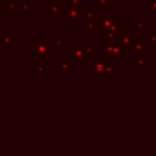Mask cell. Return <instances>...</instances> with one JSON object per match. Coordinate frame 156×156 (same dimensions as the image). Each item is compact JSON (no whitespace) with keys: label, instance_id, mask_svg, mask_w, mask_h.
Returning a JSON list of instances; mask_svg holds the SVG:
<instances>
[{"label":"cell","instance_id":"cell-3","mask_svg":"<svg viewBox=\"0 0 156 156\" xmlns=\"http://www.w3.org/2000/svg\"><path fill=\"white\" fill-rule=\"evenodd\" d=\"M136 40H138V37L134 35L132 33V30L124 29V30H118L117 32V41L119 44L124 45L126 48L127 46H132Z\"/></svg>","mask_w":156,"mask_h":156},{"label":"cell","instance_id":"cell-17","mask_svg":"<svg viewBox=\"0 0 156 156\" xmlns=\"http://www.w3.org/2000/svg\"><path fill=\"white\" fill-rule=\"evenodd\" d=\"M94 15H95V13H94V11H93L91 7H84V9H80V17H82V18L88 20V18L93 17Z\"/></svg>","mask_w":156,"mask_h":156},{"label":"cell","instance_id":"cell-7","mask_svg":"<svg viewBox=\"0 0 156 156\" xmlns=\"http://www.w3.org/2000/svg\"><path fill=\"white\" fill-rule=\"evenodd\" d=\"M150 48V44L147 40H136L133 45H132V49L134 50V52H136L138 55H143L144 52H146Z\"/></svg>","mask_w":156,"mask_h":156},{"label":"cell","instance_id":"cell-23","mask_svg":"<svg viewBox=\"0 0 156 156\" xmlns=\"http://www.w3.org/2000/svg\"><path fill=\"white\" fill-rule=\"evenodd\" d=\"M95 1L102 7H108V4H110V0H95Z\"/></svg>","mask_w":156,"mask_h":156},{"label":"cell","instance_id":"cell-15","mask_svg":"<svg viewBox=\"0 0 156 156\" xmlns=\"http://www.w3.org/2000/svg\"><path fill=\"white\" fill-rule=\"evenodd\" d=\"M5 5H4V11L5 12H12V11H15V10H17V9H20L21 7V4L18 2V1H15V0H12V1H6V2H4Z\"/></svg>","mask_w":156,"mask_h":156},{"label":"cell","instance_id":"cell-8","mask_svg":"<svg viewBox=\"0 0 156 156\" xmlns=\"http://www.w3.org/2000/svg\"><path fill=\"white\" fill-rule=\"evenodd\" d=\"M132 67L138 69V68H147L149 67V60L147 57L143 55H138L132 58Z\"/></svg>","mask_w":156,"mask_h":156},{"label":"cell","instance_id":"cell-18","mask_svg":"<svg viewBox=\"0 0 156 156\" xmlns=\"http://www.w3.org/2000/svg\"><path fill=\"white\" fill-rule=\"evenodd\" d=\"M136 26L140 30H146L149 29V20L147 18H141L136 21Z\"/></svg>","mask_w":156,"mask_h":156},{"label":"cell","instance_id":"cell-9","mask_svg":"<svg viewBox=\"0 0 156 156\" xmlns=\"http://www.w3.org/2000/svg\"><path fill=\"white\" fill-rule=\"evenodd\" d=\"M58 62H60V73L61 74L71 73V68H72V63H73L72 57H61Z\"/></svg>","mask_w":156,"mask_h":156},{"label":"cell","instance_id":"cell-21","mask_svg":"<svg viewBox=\"0 0 156 156\" xmlns=\"http://www.w3.org/2000/svg\"><path fill=\"white\" fill-rule=\"evenodd\" d=\"M21 10H22V12H32L33 11L30 2H23V4H21Z\"/></svg>","mask_w":156,"mask_h":156},{"label":"cell","instance_id":"cell-24","mask_svg":"<svg viewBox=\"0 0 156 156\" xmlns=\"http://www.w3.org/2000/svg\"><path fill=\"white\" fill-rule=\"evenodd\" d=\"M71 4H72L73 7H80L82 0H71Z\"/></svg>","mask_w":156,"mask_h":156},{"label":"cell","instance_id":"cell-25","mask_svg":"<svg viewBox=\"0 0 156 156\" xmlns=\"http://www.w3.org/2000/svg\"><path fill=\"white\" fill-rule=\"evenodd\" d=\"M6 1H12V0H0V2H6Z\"/></svg>","mask_w":156,"mask_h":156},{"label":"cell","instance_id":"cell-14","mask_svg":"<svg viewBox=\"0 0 156 156\" xmlns=\"http://www.w3.org/2000/svg\"><path fill=\"white\" fill-rule=\"evenodd\" d=\"M33 74H48L49 73V65L48 63H38L33 69H32Z\"/></svg>","mask_w":156,"mask_h":156},{"label":"cell","instance_id":"cell-4","mask_svg":"<svg viewBox=\"0 0 156 156\" xmlns=\"http://www.w3.org/2000/svg\"><path fill=\"white\" fill-rule=\"evenodd\" d=\"M71 52H72L73 62H88V57L85 56L84 46H83L80 40L76 41V45L71 48Z\"/></svg>","mask_w":156,"mask_h":156},{"label":"cell","instance_id":"cell-19","mask_svg":"<svg viewBox=\"0 0 156 156\" xmlns=\"http://www.w3.org/2000/svg\"><path fill=\"white\" fill-rule=\"evenodd\" d=\"M65 40H66V37L65 35H55L54 37V46H57V48H61L65 45Z\"/></svg>","mask_w":156,"mask_h":156},{"label":"cell","instance_id":"cell-13","mask_svg":"<svg viewBox=\"0 0 156 156\" xmlns=\"http://www.w3.org/2000/svg\"><path fill=\"white\" fill-rule=\"evenodd\" d=\"M99 51V48L93 43V41H88L87 43V45L84 46V52H85V56L88 57V58H90V57H93L94 56V54H96Z\"/></svg>","mask_w":156,"mask_h":156},{"label":"cell","instance_id":"cell-12","mask_svg":"<svg viewBox=\"0 0 156 156\" xmlns=\"http://www.w3.org/2000/svg\"><path fill=\"white\" fill-rule=\"evenodd\" d=\"M16 37L15 35H0V46H15Z\"/></svg>","mask_w":156,"mask_h":156},{"label":"cell","instance_id":"cell-10","mask_svg":"<svg viewBox=\"0 0 156 156\" xmlns=\"http://www.w3.org/2000/svg\"><path fill=\"white\" fill-rule=\"evenodd\" d=\"M62 10L63 9L58 2H49V18H58Z\"/></svg>","mask_w":156,"mask_h":156},{"label":"cell","instance_id":"cell-6","mask_svg":"<svg viewBox=\"0 0 156 156\" xmlns=\"http://www.w3.org/2000/svg\"><path fill=\"white\" fill-rule=\"evenodd\" d=\"M82 28L85 29V30H90V29L96 30V29H100V18H99V16L95 13L93 17L88 18L87 22L84 24H82Z\"/></svg>","mask_w":156,"mask_h":156},{"label":"cell","instance_id":"cell-2","mask_svg":"<svg viewBox=\"0 0 156 156\" xmlns=\"http://www.w3.org/2000/svg\"><path fill=\"white\" fill-rule=\"evenodd\" d=\"M108 62V57H95L91 62L88 63V73L89 74H102L105 73L106 65Z\"/></svg>","mask_w":156,"mask_h":156},{"label":"cell","instance_id":"cell-20","mask_svg":"<svg viewBox=\"0 0 156 156\" xmlns=\"http://www.w3.org/2000/svg\"><path fill=\"white\" fill-rule=\"evenodd\" d=\"M116 72V66H115V63H112V62H107V65H106V68H105V73H108V74H113Z\"/></svg>","mask_w":156,"mask_h":156},{"label":"cell","instance_id":"cell-22","mask_svg":"<svg viewBox=\"0 0 156 156\" xmlns=\"http://www.w3.org/2000/svg\"><path fill=\"white\" fill-rule=\"evenodd\" d=\"M150 2V7H149V12L151 13H156V0H149Z\"/></svg>","mask_w":156,"mask_h":156},{"label":"cell","instance_id":"cell-11","mask_svg":"<svg viewBox=\"0 0 156 156\" xmlns=\"http://www.w3.org/2000/svg\"><path fill=\"white\" fill-rule=\"evenodd\" d=\"M115 13H111V12H106L102 17V20H100V29H104V30H107L108 27L111 26V23L113 22L115 20Z\"/></svg>","mask_w":156,"mask_h":156},{"label":"cell","instance_id":"cell-1","mask_svg":"<svg viewBox=\"0 0 156 156\" xmlns=\"http://www.w3.org/2000/svg\"><path fill=\"white\" fill-rule=\"evenodd\" d=\"M32 56L33 57H48L50 52L54 51V46H50L49 45V41L45 40V41H39V40H35L32 43Z\"/></svg>","mask_w":156,"mask_h":156},{"label":"cell","instance_id":"cell-5","mask_svg":"<svg viewBox=\"0 0 156 156\" xmlns=\"http://www.w3.org/2000/svg\"><path fill=\"white\" fill-rule=\"evenodd\" d=\"M65 17L69 21V23H76L78 21V18H80V7H67V9H63L62 10Z\"/></svg>","mask_w":156,"mask_h":156},{"label":"cell","instance_id":"cell-16","mask_svg":"<svg viewBox=\"0 0 156 156\" xmlns=\"http://www.w3.org/2000/svg\"><path fill=\"white\" fill-rule=\"evenodd\" d=\"M147 41L150 46H156V29L147 30Z\"/></svg>","mask_w":156,"mask_h":156}]
</instances>
